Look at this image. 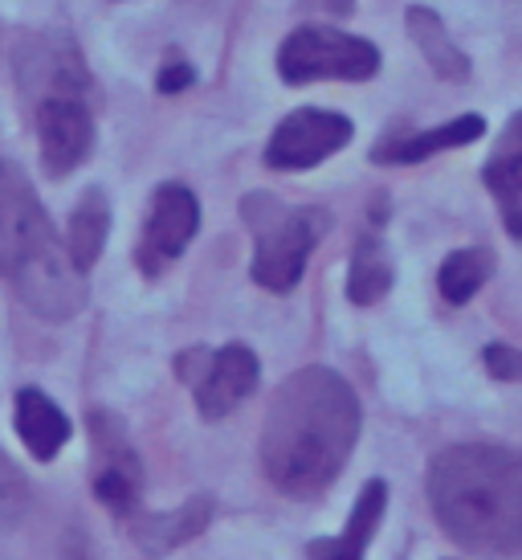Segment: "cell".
Returning <instances> with one entry per match:
<instances>
[{"label":"cell","mask_w":522,"mask_h":560,"mask_svg":"<svg viewBox=\"0 0 522 560\" xmlns=\"http://www.w3.org/2000/svg\"><path fill=\"white\" fill-rule=\"evenodd\" d=\"M359 421V397L343 376L302 369L274 393L261 430V467L282 495H323L352 458Z\"/></svg>","instance_id":"cell-1"},{"label":"cell","mask_w":522,"mask_h":560,"mask_svg":"<svg viewBox=\"0 0 522 560\" xmlns=\"http://www.w3.org/2000/svg\"><path fill=\"white\" fill-rule=\"evenodd\" d=\"M429 503L458 545L522 557V454L490 442L446 446L429 463Z\"/></svg>","instance_id":"cell-2"},{"label":"cell","mask_w":522,"mask_h":560,"mask_svg":"<svg viewBox=\"0 0 522 560\" xmlns=\"http://www.w3.org/2000/svg\"><path fill=\"white\" fill-rule=\"evenodd\" d=\"M0 275L41 319H74L86 303V275L29 188L25 172L0 164Z\"/></svg>","instance_id":"cell-3"},{"label":"cell","mask_w":522,"mask_h":560,"mask_svg":"<svg viewBox=\"0 0 522 560\" xmlns=\"http://www.w3.org/2000/svg\"><path fill=\"white\" fill-rule=\"evenodd\" d=\"M249 230H253V266L249 275L258 287L286 295L302 282L307 258L327 234V213L319 209H290L274 192H253L241 201Z\"/></svg>","instance_id":"cell-4"},{"label":"cell","mask_w":522,"mask_h":560,"mask_svg":"<svg viewBox=\"0 0 522 560\" xmlns=\"http://www.w3.org/2000/svg\"><path fill=\"white\" fill-rule=\"evenodd\" d=\"M380 70V49L352 37L343 30H327V25H302L294 30L282 49H277V74L290 86H307V82H364Z\"/></svg>","instance_id":"cell-5"},{"label":"cell","mask_w":522,"mask_h":560,"mask_svg":"<svg viewBox=\"0 0 522 560\" xmlns=\"http://www.w3.org/2000/svg\"><path fill=\"white\" fill-rule=\"evenodd\" d=\"M180 376L197 393L200 418L221 421L258 389V357L246 343H229V348H216V352L197 348L180 360Z\"/></svg>","instance_id":"cell-6"},{"label":"cell","mask_w":522,"mask_h":560,"mask_svg":"<svg viewBox=\"0 0 522 560\" xmlns=\"http://www.w3.org/2000/svg\"><path fill=\"white\" fill-rule=\"evenodd\" d=\"M16 86L29 107L58 94L91 98V70L66 33H37L16 49Z\"/></svg>","instance_id":"cell-7"},{"label":"cell","mask_w":522,"mask_h":560,"mask_svg":"<svg viewBox=\"0 0 522 560\" xmlns=\"http://www.w3.org/2000/svg\"><path fill=\"white\" fill-rule=\"evenodd\" d=\"M352 119L339 115V110H319V107H302L286 115L282 124L274 127V136L265 143V164L270 168H315L323 164L327 156L343 152L352 143Z\"/></svg>","instance_id":"cell-8"},{"label":"cell","mask_w":522,"mask_h":560,"mask_svg":"<svg viewBox=\"0 0 522 560\" xmlns=\"http://www.w3.org/2000/svg\"><path fill=\"white\" fill-rule=\"evenodd\" d=\"M33 127H37V143H41V164L54 176L74 172L82 160L91 156L94 143V110L91 98L78 94H58V98H41L33 103Z\"/></svg>","instance_id":"cell-9"},{"label":"cell","mask_w":522,"mask_h":560,"mask_svg":"<svg viewBox=\"0 0 522 560\" xmlns=\"http://www.w3.org/2000/svg\"><path fill=\"white\" fill-rule=\"evenodd\" d=\"M200 230V201L185 185H168L155 192L147 225H143V242H139V270L155 279L164 275V266H171L188 249V242Z\"/></svg>","instance_id":"cell-10"},{"label":"cell","mask_w":522,"mask_h":560,"mask_svg":"<svg viewBox=\"0 0 522 560\" xmlns=\"http://www.w3.org/2000/svg\"><path fill=\"white\" fill-rule=\"evenodd\" d=\"M94 434V495L107 503L115 515H135L143 495V470L135 451L127 446L123 425L110 413H91Z\"/></svg>","instance_id":"cell-11"},{"label":"cell","mask_w":522,"mask_h":560,"mask_svg":"<svg viewBox=\"0 0 522 560\" xmlns=\"http://www.w3.org/2000/svg\"><path fill=\"white\" fill-rule=\"evenodd\" d=\"M384 508H388V482L384 479H371L359 499H355L352 508V520H347V528L331 536V540H310L307 557L310 560H364L368 557V545L376 528H380V520H384Z\"/></svg>","instance_id":"cell-12"},{"label":"cell","mask_w":522,"mask_h":560,"mask_svg":"<svg viewBox=\"0 0 522 560\" xmlns=\"http://www.w3.org/2000/svg\"><path fill=\"white\" fill-rule=\"evenodd\" d=\"M16 434L25 442V451L37 458V463H49L54 454L70 442V418H66L58 401L41 389H21L16 393Z\"/></svg>","instance_id":"cell-13"},{"label":"cell","mask_w":522,"mask_h":560,"mask_svg":"<svg viewBox=\"0 0 522 560\" xmlns=\"http://www.w3.org/2000/svg\"><path fill=\"white\" fill-rule=\"evenodd\" d=\"M209 515H213V499L197 495L168 515H139V520H131V536H135V545L147 557H164L171 548L197 540L200 532L209 528Z\"/></svg>","instance_id":"cell-14"},{"label":"cell","mask_w":522,"mask_h":560,"mask_svg":"<svg viewBox=\"0 0 522 560\" xmlns=\"http://www.w3.org/2000/svg\"><path fill=\"white\" fill-rule=\"evenodd\" d=\"M486 185L502 205V221L514 237H522V110L507 124L502 140L486 160Z\"/></svg>","instance_id":"cell-15"},{"label":"cell","mask_w":522,"mask_h":560,"mask_svg":"<svg viewBox=\"0 0 522 560\" xmlns=\"http://www.w3.org/2000/svg\"><path fill=\"white\" fill-rule=\"evenodd\" d=\"M486 131V119L482 115H461L446 127H432V131H420V136H408V140H392L384 148H376L371 156L380 164H420V160L437 156V152H449V148H465V143L482 140Z\"/></svg>","instance_id":"cell-16"},{"label":"cell","mask_w":522,"mask_h":560,"mask_svg":"<svg viewBox=\"0 0 522 560\" xmlns=\"http://www.w3.org/2000/svg\"><path fill=\"white\" fill-rule=\"evenodd\" d=\"M107 234H110L107 197H103V192H86V197L78 201L74 213H70V230H66V249H70V258H74V266L82 275L103 258Z\"/></svg>","instance_id":"cell-17"},{"label":"cell","mask_w":522,"mask_h":560,"mask_svg":"<svg viewBox=\"0 0 522 560\" xmlns=\"http://www.w3.org/2000/svg\"><path fill=\"white\" fill-rule=\"evenodd\" d=\"M408 33H413V42L420 46V54L429 58V66L449 82H461L470 74V62H465V54H461L453 42H449L446 25H441V16L429 13V9H408Z\"/></svg>","instance_id":"cell-18"},{"label":"cell","mask_w":522,"mask_h":560,"mask_svg":"<svg viewBox=\"0 0 522 560\" xmlns=\"http://www.w3.org/2000/svg\"><path fill=\"white\" fill-rule=\"evenodd\" d=\"M494 270V258L490 249H458V254H449L446 262H441V275H437V287H441V295L446 303L461 307V303H470V299L486 287Z\"/></svg>","instance_id":"cell-19"},{"label":"cell","mask_w":522,"mask_h":560,"mask_svg":"<svg viewBox=\"0 0 522 560\" xmlns=\"http://www.w3.org/2000/svg\"><path fill=\"white\" fill-rule=\"evenodd\" d=\"M388 287H392V262L384 258L380 242H376V237H368L364 246L355 249V258H352L347 295H352V303L368 307V303H380V299L388 295Z\"/></svg>","instance_id":"cell-20"},{"label":"cell","mask_w":522,"mask_h":560,"mask_svg":"<svg viewBox=\"0 0 522 560\" xmlns=\"http://www.w3.org/2000/svg\"><path fill=\"white\" fill-rule=\"evenodd\" d=\"M486 369L498 381H522V348H507V343H490L486 348Z\"/></svg>","instance_id":"cell-21"},{"label":"cell","mask_w":522,"mask_h":560,"mask_svg":"<svg viewBox=\"0 0 522 560\" xmlns=\"http://www.w3.org/2000/svg\"><path fill=\"white\" fill-rule=\"evenodd\" d=\"M192 79H197V70L185 62H171L159 70V79H155V91L159 94H180L185 86H192Z\"/></svg>","instance_id":"cell-22"}]
</instances>
